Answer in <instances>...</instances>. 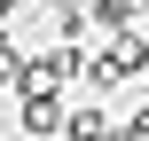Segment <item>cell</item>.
I'll list each match as a JSON object with an SVG mask.
<instances>
[{
	"label": "cell",
	"mask_w": 149,
	"mask_h": 141,
	"mask_svg": "<svg viewBox=\"0 0 149 141\" xmlns=\"http://www.w3.org/2000/svg\"><path fill=\"white\" fill-rule=\"evenodd\" d=\"M63 133H71V141H102L110 126H102V110H71V118H63Z\"/></svg>",
	"instance_id": "cell-1"
},
{
	"label": "cell",
	"mask_w": 149,
	"mask_h": 141,
	"mask_svg": "<svg viewBox=\"0 0 149 141\" xmlns=\"http://www.w3.org/2000/svg\"><path fill=\"white\" fill-rule=\"evenodd\" d=\"M0 8H16V0H0Z\"/></svg>",
	"instance_id": "cell-2"
}]
</instances>
